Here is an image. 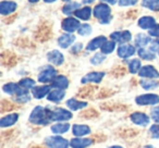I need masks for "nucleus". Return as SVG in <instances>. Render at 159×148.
I'll use <instances>...</instances> for the list:
<instances>
[{"instance_id": "1", "label": "nucleus", "mask_w": 159, "mask_h": 148, "mask_svg": "<svg viewBox=\"0 0 159 148\" xmlns=\"http://www.w3.org/2000/svg\"><path fill=\"white\" fill-rule=\"evenodd\" d=\"M51 115H52V111L42 106H37L33 109L29 120L31 123L36 125H47L51 121Z\"/></svg>"}, {"instance_id": "2", "label": "nucleus", "mask_w": 159, "mask_h": 148, "mask_svg": "<svg viewBox=\"0 0 159 148\" xmlns=\"http://www.w3.org/2000/svg\"><path fill=\"white\" fill-rule=\"evenodd\" d=\"M45 144L48 148H69L70 141L61 136H49L45 139Z\"/></svg>"}, {"instance_id": "3", "label": "nucleus", "mask_w": 159, "mask_h": 148, "mask_svg": "<svg viewBox=\"0 0 159 148\" xmlns=\"http://www.w3.org/2000/svg\"><path fill=\"white\" fill-rule=\"evenodd\" d=\"M94 16L102 23H105V19L110 20V8L105 3H99L94 8Z\"/></svg>"}, {"instance_id": "4", "label": "nucleus", "mask_w": 159, "mask_h": 148, "mask_svg": "<svg viewBox=\"0 0 159 148\" xmlns=\"http://www.w3.org/2000/svg\"><path fill=\"white\" fill-rule=\"evenodd\" d=\"M135 101L139 106H152L159 102V96L155 94H145V95L137 96Z\"/></svg>"}, {"instance_id": "5", "label": "nucleus", "mask_w": 159, "mask_h": 148, "mask_svg": "<svg viewBox=\"0 0 159 148\" xmlns=\"http://www.w3.org/2000/svg\"><path fill=\"white\" fill-rule=\"evenodd\" d=\"M56 76H57V71H56L52 66H46V68L38 74V81H39L40 83L52 82Z\"/></svg>"}, {"instance_id": "6", "label": "nucleus", "mask_w": 159, "mask_h": 148, "mask_svg": "<svg viewBox=\"0 0 159 148\" xmlns=\"http://www.w3.org/2000/svg\"><path fill=\"white\" fill-rule=\"evenodd\" d=\"M2 89L5 93L9 94V95H16V97L21 95H24V94H29L27 89L23 88V87H21L20 85L16 84V83H8V84H6L2 87Z\"/></svg>"}, {"instance_id": "7", "label": "nucleus", "mask_w": 159, "mask_h": 148, "mask_svg": "<svg viewBox=\"0 0 159 148\" xmlns=\"http://www.w3.org/2000/svg\"><path fill=\"white\" fill-rule=\"evenodd\" d=\"M72 118V112L68 111L66 109H56L52 111V115H51V121H57V122H63L68 121Z\"/></svg>"}, {"instance_id": "8", "label": "nucleus", "mask_w": 159, "mask_h": 148, "mask_svg": "<svg viewBox=\"0 0 159 148\" xmlns=\"http://www.w3.org/2000/svg\"><path fill=\"white\" fill-rule=\"evenodd\" d=\"M94 141L89 137H74L70 141L71 148H87L92 146Z\"/></svg>"}, {"instance_id": "9", "label": "nucleus", "mask_w": 159, "mask_h": 148, "mask_svg": "<svg viewBox=\"0 0 159 148\" xmlns=\"http://www.w3.org/2000/svg\"><path fill=\"white\" fill-rule=\"evenodd\" d=\"M130 119L131 121L133 122L134 124L136 125H139V126H145L149 123V117L147 114L143 112H134L130 115Z\"/></svg>"}, {"instance_id": "10", "label": "nucleus", "mask_w": 159, "mask_h": 148, "mask_svg": "<svg viewBox=\"0 0 159 148\" xmlns=\"http://www.w3.org/2000/svg\"><path fill=\"white\" fill-rule=\"evenodd\" d=\"M139 75L145 78H159V73L152 65H145L139 70Z\"/></svg>"}, {"instance_id": "11", "label": "nucleus", "mask_w": 159, "mask_h": 148, "mask_svg": "<svg viewBox=\"0 0 159 148\" xmlns=\"http://www.w3.org/2000/svg\"><path fill=\"white\" fill-rule=\"evenodd\" d=\"M80 29V22L76 19L73 18H68L66 20H63L62 22V29L68 33H72V32L76 31Z\"/></svg>"}, {"instance_id": "12", "label": "nucleus", "mask_w": 159, "mask_h": 148, "mask_svg": "<svg viewBox=\"0 0 159 148\" xmlns=\"http://www.w3.org/2000/svg\"><path fill=\"white\" fill-rule=\"evenodd\" d=\"M111 40L116 43H120V44H123V43H126L129 40H131L132 38V35L129 31H123V32H115L110 35Z\"/></svg>"}, {"instance_id": "13", "label": "nucleus", "mask_w": 159, "mask_h": 148, "mask_svg": "<svg viewBox=\"0 0 159 148\" xmlns=\"http://www.w3.org/2000/svg\"><path fill=\"white\" fill-rule=\"evenodd\" d=\"M105 73L104 72H91L82 78V83H99L104 78Z\"/></svg>"}, {"instance_id": "14", "label": "nucleus", "mask_w": 159, "mask_h": 148, "mask_svg": "<svg viewBox=\"0 0 159 148\" xmlns=\"http://www.w3.org/2000/svg\"><path fill=\"white\" fill-rule=\"evenodd\" d=\"M47 58H48V61L50 62V63L55 64V65H61L64 61L63 55L58 50H52V51H50V52H48Z\"/></svg>"}, {"instance_id": "15", "label": "nucleus", "mask_w": 159, "mask_h": 148, "mask_svg": "<svg viewBox=\"0 0 159 148\" xmlns=\"http://www.w3.org/2000/svg\"><path fill=\"white\" fill-rule=\"evenodd\" d=\"M106 42H107V39H106V37H105V36H98V37L92 39L91 42L87 44L86 50L94 51V50H96V49H98V48H102Z\"/></svg>"}, {"instance_id": "16", "label": "nucleus", "mask_w": 159, "mask_h": 148, "mask_svg": "<svg viewBox=\"0 0 159 148\" xmlns=\"http://www.w3.org/2000/svg\"><path fill=\"white\" fill-rule=\"evenodd\" d=\"M18 120H19L18 113H10V114H7L6 117H3L2 119L0 120V126L2 128H9V126H12L13 124H16Z\"/></svg>"}, {"instance_id": "17", "label": "nucleus", "mask_w": 159, "mask_h": 148, "mask_svg": "<svg viewBox=\"0 0 159 148\" xmlns=\"http://www.w3.org/2000/svg\"><path fill=\"white\" fill-rule=\"evenodd\" d=\"M72 133L74 136L82 137L85 135H89L91 133V128H89V126L84 125V124H74V125H72Z\"/></svg>"}, {"instance_id": "18", "label": "nucleus", "mask_w": 159, "mask_h": 148, "mask_svg": "<svg viewBox=\"0 0 159 148\" xmlns=\"http://www.w3.org/2000/svg\"><path fill=\"white\" fill-rule=\"evenodd\" d=\"M135 53V48L131 45H121L118 48V56L122 59H126V58L131 57Z\"/></svg>"}, {"instance_id": "19", "label": "nucleus", "mask_w": 159, "mask_h": 148, "mask_svg": "<svg viewBox=\"0 0 159 148\" xmlns=\"http://www.w3.org/2000/svg\"><path fill=\"white\" fill-rule=\"evenodd\" d=\"M69 86V80L64 75H57L51 82V87L58 89H66Z\"/></svg>"}, {"instance_id": "20", "label": "nucleus", "mask_w": 159, "mask_h": 148, "mask_svg": "<svg viewBox=\"0 0 159 148\" xmlns=\"http://www.w3.org/2000/svg\"><path fill=\"white\" fill-rule=\"evenodd\" d=\"M50 86L48 85H43V86H37V87H34L33 88V96L34 98L36 99H42L44 98L45 96H47L49 93H50Z\"/></svg>"}, {"instance_id": "21", "label": "nucleus", "mask_w": 159, "mask_h": 148, "mask_svg": "<svg viewBox=\"0 0 159 148\" xmlns=\"http://www.w3.org/2000/svg\"><path fill=\"white\" fill-rule=\"evenodd\" d=\"M16 9V3L13 1H2L0 3V13L2 16H8Z\"/></svg>"}, {"instance_id": "22", "label": "nucleus", "mask_w": 159, "mask_h": 148, "mask_svg": "<svg viewBox=\"0 0 159 148\" xmlns=\"http://www.w3.org/2000/svg\"><path fill=\"white\" fill-rule=\"evenodd\" d=\"M75 40V36L72 34H63L58 38V44L61 48H68L69 46L73 44Z\"/></svg>"}, {"instance_id": "23", "label": "nucleus", "mask_w": 159, "mask_h": 148, "mask_svg": "<svg viewBox=\"0 0 159 148\" xmlns=\"http://www.w3.org/2000/svg\"><path fill=\"white\" fill-rule=\"evenodd\" d=\"M155 25H156V21L152 16H143V18H141L139 20V26L143 29H148L149 31Z\"/></svg>"}, {"instance_id": "24", "label": "nucleus", "mask_w": 159, "mask_h": 148, "mask_svg": "<svg viewBox=\"0 0 159 148\" xmlns=\"http://www.w3.org/2000/svg\"><path fill=\"white\" fill-rule=\"evenodd\" d=\"M66 96V93H64V89H55V91L50 92L48 94V100L49 101H52V102H56L58 104L59 101H61L62 99L64 98Z\"/></svg>"}, {"instance_id": "25", "label": "nucleus", "mask_w": 159, "mask_h": 148, "mask_svg": "<svg viewBox=\"0 0 159 148\" xmlns=\"http://www.w3.org/2000/svg\"><path fill=\"white\" fill-rule=\"evenodd\" d=\"M66 106L70 110L72 111H76V110H80V109H83L87 106V102L85 101H79L76 100L75 98H71L66 101Z\"/></svg>"}, {"instance_id": "26", "label": "nucleus", "mask_w": 159, "mask_h": 148, "mask_svg": "<svg viewBox=\"0 0 159 148\" xmlns=\"http://www.w3.org/2000/svg\"><path fill=\"white\" fill-rule=\"evenodd\" d=\"M50 130H51V132L55 133V134H64V133H66L70 130V124L60 122V123L53 124Z\"/></svg>"}, {"instance_id": "27", "label": "nucleus", "mask_w": 159, "mask_h": 148, "mask_svg": "<svg viewBox=\"0 0 159 148\" xmlns=\"http://www.w3.org/2000/svg\"><path fill=\"white\" fill-rule=\"evenodd\" d=\"M149 43H152L149 36H146L144 34H139V35L135 37V45L139 46V48H143L146 45H148Z\"/></svg>"}, {"instance_id": "28", "label": "nucleus", "mask_w": 159, "mask_h": 148, "mask_svg": "<svg viewBox=\"0 0 159 148\" xmlns=\"http://www.w3.org/2000/svg\"><path fill=\"white\" fill-rule=\"evenodd\" d=\"M91 14H92V10H91V8H89V7L75 11V16L84 21L89 20V19L91 18Z\"/></svg>"}, {"instance_id": "29", "label": "nucleus", "mask_w": 159, "mask_h": 148, "mask_svg": "<svg viewBox=\"0 0 159 148\" xmlns=\"http://www.w3.org/2000/svg\"><path fill=\"white\" fill-rule=\"evenodd\" d=\"M142 5L152 11H159V0H143Z\"/></svg>"}, {"instance_id": "30", "label": "nucleus", "mask_w": 159, "mask_h": 148, "mask_svg": "<svg viewBox=\"0 0 159 148\" xmlns=\"http://www.w3.org/2000/svg\"><path fill=\"white\" fill-rule=\"evenodd\" d=\"M137 53H139V56L142 58V59L144 60H152L155 59V53L154 51H152L149 49V50H147V49L145 48H139V51H137Z\"/></svg>"}, {"instance_id": "31", "label": "nucleus", "mask_w": 159, "mask_h": 148, "mask_svg": "<svg viewBox=\"0 0 159 148\" xmlns=\"http://www.w3.org/2000/svg\"><path fill=\"white\" fill-rule=\"evenodd\" d=\"M139 84H141V86L143 87L144 89H155L158 87V82H156V81L152 80V78H149V80H142L141 82H139Z\"/></svg>"}, {"instance_id": "32", "label": "nucleus", "mask_w": 159, "mask_h": 148, "mask_svg": "<svg viewBox=\"0 0 159 148\" xmlns=\"http://www.w3.org/2000/svg\"><path fill=\"white\" fill-rule=\"evenodd\" d=\"M80 8V3L79 2H74V1H70L69 3H66L63 7L62 11H63L64 14H70L72 13L74 10H79Z\"/></svg>"}, {"instance_id": "33", "label": "nucleus", "mask_w": 159, "mask_h": 148, "mask_svg": "<svg viewBox=\"0 0 159 148\" xmlns=\"http://www.w3.org/2000/svg\"><path fill=\"white\" fill-rule=\"evenodd\" d=\"M129 70H130L131 73H136V72H139L141 70V61L139 59H133L129 62Z\"/></svg>"}, {"instance_id": "34", "label": "nucleus", "mask_w": 159, "mask_h": 148, "mask_svg": "<svg viewBox=\"0 0 159 148\" xmlns=\"http://www.w3.org/2000/svg\"><path fill=\"white\" fill-rule=\"evenodd\" d=\"M116 48V42L113 40H110V42H106L104 44V46L102 47V52L104 55H108V53H111Z\"/></svg>"}, {"instance_id": "35", "label": "nucleus", "mask_w": 159, "mask_h": 148, "mask_svg": "<svg viewBox=\"0 0 159 148\" xmlns=\"http://www.w3.org/2000/svg\"><path fill=\"white\" fill-rule=\"evenodd\" d=\"M19 85L25 89H30V88L35 87V81L32 80V78H22V80L19 82Z\"/></svg>"}, {"instance_id": "36", "label": "nucleus", "mask_w": 159, "mask_h": 148, "mask_svg": "<svg viewBox=\"0 0 159 148\" xmlns=\"http://www.w3.org/2000/svg\"><path fill=\"white\" fill-rule=\"evenodd\" d=\"M77 33L81 36H87L92 33V27L89 24H83L80 26V29H77Z\"/></svg>"}, {"instance_id": "37", "label": "nucleus", "mask_w": 159, "mask_h": 148, "mask_svg": "<svg viewBox=\"0 0 159 148\" xmlns=\"http://www.w3.org/2000/svg\"><path fill=\"white\" fill-rule=\"evenodd\" d=\"M105 59H106V57H105V55L102 52L96 53V55L91 59V62H92V64H94V65H97V64H100L102 62H104Z\"/></svg>"}, {"instance_id": "38", "label": "nucleus", "mask_w": 159, "mask_h": 148, "mask_svg": "<svg viewBox=\"0 0 159 148\" xmlns=\"http://www.w3.org/2000/svg\"><path fill=\"white\" fill-rule=\"evenodd\" d=\"M149 133L152 135V138H157L159 139V124H154V125L150 126L149 128Z\"/></svg>"}, {"instance_id": "39", "label": "nucleus", "mask_w": 159, "mask_h": 148, "mask_svg": "<svg viewBox=\"0 0 159 148\" xmlns=\"http://www.w3.org/2000/svg\"><path fill=\"white\" fill-rule=\"evenodd\" d=\"M150 118L156 123H159V106H156L150 110Z\"/></svg>"}, {"instance_id": "40", "label": "nucleus", "mask_w": 159, "mask_h": 148, "mask_svg": "<svg viewBox=\"0 0 159 148\" xmlns=\"http://www.w3.org/2000/svg\"><path fill=\"white\" fill-rule=\"evenodd\" d=\"M148 34H149L150 36H152V37L159 38V24L155 25L152 29H150L149 31H148Z\"/></svg>"}, {"instance_id": "41", "label": "nucleus", "mask_w": 159, "mask_h": 148, "mask_svg": "<svg viewBox=\"0 0 159 148\" xmlns=\"http://www.w3.org/2000/svg\"><path fill=\"white\" fill-rule=\"evenodd\" d=\"M137 2V0H120L119 5L123 6V7H126V6H133Z\"/></svg>"}, {"instance_id": "42", "label": "nucleus", "mask_w": 159, "mask_h": 148, "mask_svg": "<svg viewBox=\"0 0 159 148\" xmlns=\"http://www.w3.org/2000/svg\"><path fill=\"white\" fill-rule=\"evenodd\" d=\"M150 50L152 51H159V40H154V42L150 43Z\"/></svg>"}, {"instance_id": "43", "label": "nucleus", "mask_w": 159, "mask_h": 148, "mask_svg": "<svg viewBox=\"0 0 159 148\" xmlns=\"http://www.w3.org/2000/svg\"><path fill=\"white\" fill-rule=\"evenodd\" d=\"M81 49H82V44H76L72 48V52H77V51H80Z\"/></svg>"}, {"instance_id": "44", "label": "nucleus", "mask_w": 159, "mask_h": 148, "mask_svg": "<svg viewBox=\"0 0 159 148\" xmlns=\"http://www.w3.org/2000/svg\"><path fill=\"white\" fill-rule=\"evenodd\" d=\"M104 1H107V2L111 3V5H115V3L117 2V0H104Z\"/></svg>"}, {"instance_id": "45", "label": "nucleus", "mask_w": 159, "mask_h": 148, "mask_svg": "<svg viewBox=\"0 0 159 148\" xmlns=\"http://www.w3.org/2000/svg\"><path fill=\"white\" fill-rule=\"evenodd\" d=\"M82 1H83L84 3H92V2L94 1V0H82Z\"/></svg>"}, {"instance_id": "46", "label": "nucleus", "mask_w": 159, "mask_h": 148, "mask_svg": "<svg viewBox=\"0 0 159 148\" xmlns=\"http://www.w3.org/2000/svg\"><path fill=\"white\" fill-rule=\"evenodd\" d=\"M109 148H123L122 146H119V145H115V146H110Z\"/></svg>"}, {"instance_id": "47", "label": "nucleus", "mask_w": 159, "mask_h": 148, "mask_svg": "<svg viewBox=\"0 0 159 148\" xmlns=\"http://www.w3.org/2000/svg\"><path fill=\"white\" fill-rule=\"evenodd\" d=\"M44 1H45V2H53V1H56V0H44Z\"/></svg>"}, {"instance_id": "48", "label": "nucleus", "mask_w": 159, "mask_h": 148, "mask_svg": "<svg viewBox=\"0 0 159 148\" xmlns=\"http://www.w3.org/2000/svg\"><path fill=\"white\" fill-rule=\"evenodd\" d=\"M29 1H30V2H37L38 0H29Z\"/></svg>"}, {"instance_id": "49", "label": "nucleus", "mask_w": 159, "mask_h": 148, "mask_svg": "<svg viewBox=\"0 0 159 148\" xmlns=\"http://www.w3.org/2000/svg\"><path fill=\"white\" fill-rule=\"evenodd\" d=\"M147 148H154V147H152V145H148V146H147Z\"/></svg>"}, {"instance_id": "50", "label": "nucleus", "mask_w": 159, "mask_h": 148, "mask_svg": "<svg viewBox=\"0 0 159 148\" xmlns=\"http://www.w3.org/2000/svg\"><path fill=\"white\" fill-rule=\"evenodd\" d=\"M62 1H70V0H62Z\"/></svg>"}, {"instance_id": "51", "label": "nucleus", "mask_w": 159, "mask_h": 148, "mask_svg": "<svg viewBox=\"0 0 159 148\" xmlns=\"http://www.w3.org/2000/svg\"><path fill=\"white\" fill-rule=\"evenodd\" d=\"M158 55H159V51H158Z\"/></svg>"}]
</instances>
